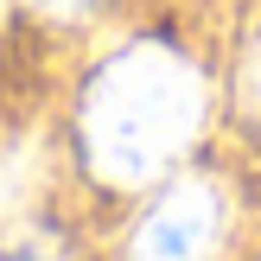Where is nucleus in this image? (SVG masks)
Returning <instances> with one entry per match:
<instances>
[{
    "label": "nucleus",
    "instance_id": "obj_1",
    "mask_svg": "<svg viewBox=\"0 0 261 261\" xmlns=\"http://www.w3.org/2000/svg\"><path fill=\"white\" fill-rule=\"evenodd\" d=\"M211 115L204 70L160 38L121 45L83 89V153L102 185H153L191 153Z\"/></svg>",
    "mask_w": 261,
    "mask_h": 261
},
{
    "label": "nucleus",
    "instance_id": "obj_2",
    "mask_svg": "<svg viewBox=\"0 0 261 261\" xmlns=\"http://www.w3.org/2000/svg\"><path fill=\"white\" fill-rule=\"evenodd\" d=\"M223 223H229L223 191L198 172H178L140 211L134 236H127V261H211L223 242Z\"/></svg>",
    "mask_w": 261,
    "mask_h": 261
},
{
    "label": "nucleus",
    "instance_id": "obj_3",
    "mask_svg": "<svg viewBox=\"0 0 261 261\" xmlns=\"http://www.w3.org/2000/svg\"><path fill=\"white\" fill-rule=\"evenodd\" d=\"M38 191H45V153L32 140H0V229L25 223Z\"/></svg>",
    "mask_w": 261,
    "mask_h": 261
},
{
    "label": "nucleus",
    "instance_id": "obj_4",
    "mask_svg": "<svg viewBox=\"0 0 261 261\" xmlns=\"http://www.w3.org/2000/svg\"><path fill=\"white\" fill-rule=\"evenodd\" d=\"M0 261H64V249H58V236H45L32 223H7L0 229Z\"/></svg>",
    "mask_w": 261,
    "mask_h": 261
},
{
    "label": "nucleus",
    "instance_id": "obj_5",
    "mask_svg": "<svg viewBox=\"0 0 261 261\" xmlns=\"http://www.w3.org/2000/svg\"><path fill=\"white\" fill-rule=\"evenodd\" d=\"M236 96H242V109H249V121H261V25L249 32V45H242V58H236Z\"/></svg>",
    "mask_w": 261,
    "mask_h": 261
},
{
    "label": "nucleus",
    "instance_id": "obj_6",
    "mask_svg": "<svg viewBox=\"0 0 261 261\" xmlns=\"http://www.w3.org/2000/svg\"><path fill=\"white\" fill-rule=\"evenodd\" d=\"M38 7H45V13H58V19H70V13H83L89 0H38Z\"/></svg>",
    "mask_w": 261,
    "mask_h": 261
}]
</instances>
